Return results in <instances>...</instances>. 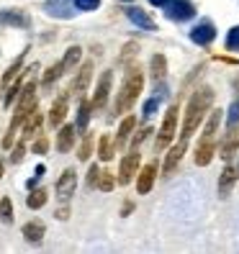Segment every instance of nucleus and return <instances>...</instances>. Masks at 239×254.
<instances>
[{
	"label": "nucleus",
	"mask_w": 239,
	"mask_h": 254,
	"mask_svg": "<svg viewBox=\"0 0 239 254\" xmlns=\"http://www.w3.org/2000/svg\"><path fill=\"white\" fill-rule=\"evenodd\" d=\"M62 74H65V69H62V64H59V62H57V64H52V67H49L47 72H44V77H41V82H44V87H52V85H54V82H57L59 77H62Z\"/></svg>",
	"instance_id": "nucleus-27"
},
{
	"label": "nucleus",
	"mask_w": 239,
	"mask_h": 254,
	"mask_svg": "<svg viewBox=\"0 0 239 254\" xmlns=\"http://www.w3.org/2000/svg\"><path fill=\"white\" fill-rule=\"evenodd\" d=\"M90 154H93V136H90V133H85L82 144L78 149V157H80V162H87V159H90Z\"/></svg>",
	"instance_id": "nucleus-30"
},
{
	"label": "nucleus",
	"mask_w": 239,
	"mask_h": 254,
	"mask_svg": "<svg viewBox=\"0 0 239 254\" xmlns=\"http://www.w3.org/2000/svg\"><path fill=\"white\" fill-rule=\"evenodd\" d=\"M149 72H152V80L155 82H162L167 77V57L165 54H155L149 59Z\"/></svg>",
	"instance_id": "nucleus-19"
},
{
	"label": "nucleus",
	"mask_w": 239,
	"mask_h": 254,
	"mask_svg": "<svg viewBox=\"0 0 239 254\" xmlns=\"http://www.w3.org/2000/svg\"><path fill=\"white\" fill-rule=\"evenodd\" d=\"M124 3H129V0H124Z\"/></svg>",
	"instance_id": "nucleus-43"
},
{
	"label": "nucleus",
	"mask_w": 239,
	"mask_h": 254,
	"mask_svg": "<svg viewBox=\"0 0 239 254\" xmlns=\"http://www.w3.org/2000/svg\"><path fill=\"white\" fill-rule=\"evenodd\" d=\"M227 49L229 52H239V26H234L227 34Z\"/></svg>",
	"instance_id": "nucleus-32"
},
{
	"label": "nucleus",
	"mask_w": 239,
	"mask_h": 254,
	"mask_svg": "<svg viewBox=\"0 0 239 254\" xmlns=\"http://www.w3.org/2000/svg\"><path fill=\"white\" fill-rule=\"evenodd\" d=\"M47 149H49V141L44 139V136H39L34 141V154H47Z\"/></svg>",
	"instance_id": "nucleus-36"
},
{
	"label": "nucleus",
	"mask_w": 239,
	"mask_h": 254,
	"mask_svg": "<svg viewBox=\"0 0 239 254\" xmlns=\"http://www.w3.org/2000/svg\"><path fill=\"white\" fill-rule=\"evenodd\" d=\"M142 87H144V72H142L139 64H131L126 69V77H124L121 87H118V93H116L113 111L116 113H126L134 103H137V98L142 95Z\"/></svg>",
	"instance_id": "nucleus-2"
},
{
	"label": "nucleus",
	"mask_w": 239,
	"mask_h": 254,
	"mask_svg": "<svg viewBox=\"0 0 239 254\" xmlns=\"http://www.w3.org/2000/svg\"><path fill=\"white\" fill-rule=\"evenodd\" d=\"M177 121H180V106L177 103H172V106L167 108L165 118H162V126L157 131V141H155V149L157 152H162V149H167L175 136H177Z\"/></svg>",
	"instance_id": "nucleus-3"
},
{
	"label": "nucleus",
	"mask_w": 239,
	"mask_h": 254,
	"mask_svg": "<svg viewBox=\"0 0 239 254\" xmlns=\"http://www.w3.org/2000/svg\"><path fill=\"white\" fill-rule=\"evenodd\" d=\"M113 185H116V177H113V172H103V170H100L95 188H98V190H103V192H111V190H113Z\"/></svg>",
	"instance_id": "nucleus-29"
},
{
	"label": "nucleus",
	"mask_w": 239,
	"mask_h": 254,
	"mask_svg": "<svg viewBox=\"0 0 239 254\" xmlns=\"http://www.w3.org/2000/svg\"><path fill=\"white\" fill-rule=\"evenodd\" d=\"M21 67H23V57H18L16 62H13V64L5 69V74H3V87H8L13 80L18 77V74H21Z\"/></svg>",
	"instance_id": "nucleus-28"
},
{
	"label": "nucleus",
	"mask_w": 239,
	"mask_h": 254,
	"mask_svg": "<svg viewBox=\"0 0 239 254\" xmlns=\"http://www.w3.org/2000/svg\"><path fill=\"white\" fill-rule=\"evenodd\" d=\"M185 149H188V141H177L172 149H170V152H167V157H165V167H162V175H172L175 172V167H177V164H180V159H183V154H185Z\"/></svg>",
	"instance_id": "nucleus-14"
},
{
	"label": "nucleus",
	"mask_w": 239,
	"mask_h": 254,
	"mask_svg": "<svg viewBox=\"0 0 239 254\" xmlns=\"http://www.w3.org/2000/svg\"><path fill=\"white\" fill-rule=\"evenodd\" d=\"M0 26H18L26 28L28 26V16L23 10H0Z\"/></svg>",
	"instance_id": "nucleus-20"
},
{
	"label": "nucleus",
	"mask_w": 239,
	"mask_h": 254,
	"mask_svg": "<svg viewBox=\"0 0 239 254\" xmlns=\"http://www.w3.org/2000/svg\"><path fill=\"white\" fill-rule=\"evenodd\" d=\"M67 108H70V98H67V95H59V98L52 103V108H49V124H52L54 128H59V126L65 124Z\"/></svg>",
	"instance_id": "nucleus-13"
},
{
	"label": "nucleus",
	"mask_w": 239,
	"mask_h": 254,
	"mask_svg": "<svg viewBox=\"0 0 239 254\" xmlns=\"http://www.w3.org/2000/svg\"><path fill=\"white\" fill-rule=\"evenodd\" d=\"M111 82H113V72H111V69H106V72L100 74V80H98V85H95V93H93V100H90L93 111H100V108L108 103V95H111Z\"/></svg>",
	"instance_id": "nucleus-7"
},
{
	"label": "nucleus",
	"mask_w": 239,
	"mask_h": 254,
	"mask_svg": "<svg viewBox=\"0 0 239 254\" xmlns=\"http://www.w3.org/2000/svg\"><path fill=\"white\" fill-rule=\"evenodd\" d=\"M167 0H149V5H157V8H165Z\"/></svg>",
	"instance_id": "nucleus-41"
},
{
	"label": "nucleus",
	"mask_w": 239,
	"mask_h": 254,
	"mask_svg": "<svg viewBox=\"0 0 239 254\" xmlns=\"http://www.w3.org/2000/svg\"><path fill=\"white\" fill-rule=\"evenodd\" d=\"M139 162H142L139 146H134L129 154H124L121 164H118V183H121V185H129V183L134 180V175L139 172Z\"/></svg>",
	"instance_id": "nucleus-4"
},
{
	"label": "nucleus",
	"mask_w": 239,
	"mask_h": 254,
	"mask_svg": "<svg viewBox=\"0 0 239 254\" xmlns=\"http://www.w3.org/2000/svg\"><path fill=\"white\" fill-rule=\"evenodd\" d=\"M237 149H239V131H237V128H229V136H227V141H224L219 157L229 162V159L237 154Z\"/></svg>",
	"instance_id": "nucleus-22"
},
{
	"label": "nucleus",
	"mask_w": 239,
	"mask_h": 254,
	"mask_svg": "<svg viewBox=\"0 0 239 254\" xmlns=\"http://www.w3.org/2000/svg\"><path fill=\"white\" fill-rule=\"evenodd\" d=\"M75 188H78V172H75L72 167H67L62 175H59V180H57V185H54L57 198H59V200H70V198L75 195Z\"/></svg>",
	"instance_id": "nucleus-8"
},
{
	"label": "nucleus",
	"mask_w": 239,
	"mask_h": 254,
	"mask_svg": "<svg viewBox=\"0 0 239 254\" xmlns=\"http://www.w3.org/2000/svg\"><path fill=\"white\" fill-rule=\"evenodd\" d=\"M165 10H167L170 21L183 23V21H190L193 16H196V3H193V0H167Z\"/></svg>",
	"instance_id": "nucleus-5"
},
{
	"label": "nucleus",
	"mask_w": 239,
	"mask_h": 254,
	"mask_svg": "<svg viewBox=\"0 0 239 254\" xmlns=\"http://www.w3.org/2000/svg\"><path fill=\"white\" fill-rule=\"evenodd\" d=\"M72 3H75L78 10H87V13H90V10H98L100 0H72Z\"/></svg>",
	"instance_id": "nucleus-33"
},
{
	"label": "nucleus",
	"mask_w": 239,
	"mask_h": 254,
	"mask_svg": "<svg viewBox=\"0 0 239 254\" xmlns=\"http://www.w3.org/2000/svg\"><path fill=\"white\" fill-rule=\"evenodd\" d=\"M149 133H152V128H149V126H147V128H142V131L137 133V136H134V146H139V144L149 136Z\"/></svg>",
	"instance_id": "nucleus-39"
},
{
	"label": "nucleus",
	"mask_w": 239,
	"mask_h": 254,
	"mask_svg": "<svg viewBox=\"0 0 239 254\" xmlns=\"http://www.w3.org/2000/svg\"><path fill=\"white\" fill-rule=\"evenodd\" d=\"M98 175H100V167H98V164H93L90 172H87V185H90V188H95V183H98Z\"/></svg>",
	"instance_id": "nucleus-38"
},
{
	"label": "nucleus",
	"mask_w": 239,
	"mask_h": 254,
	"mask_svg": "<svg viewBox=\"0 0 239 254\" xmlns=\"http://www.w3.org/2000/svg\"><path fill=\"white\" fill-rule=\"evenodd\" d=\"M67 216H70V211H67V208H59V211H57V218H59V221H65Z\"/></svg>",
	"instance_id": "nucleus-40"
},
{
	"label": "nucleus",
	"mask_w": 239,
	"mask_h": 254,
	"mask_svg": "<svg viewBox=\"0 0 239 254\" xmlns=\"http://www.w3.org/2000/svg\"><path fill=\"white\" fill-rule=\"evenodd\" d=\"M126 18H129L134 26L144 28V31H157V23L149 18L144 10H139V8H126Z\"/></svg>",
	"instance_id": "nucleus-18"
},
{
	"label": "nucleus",
	"mask_w": 239,
	"mask_h": 254,
	"mask_svg": "<svg viewBox=\"0 0 239 254\" xmlns=\"http://www.w3.org/2000/svg\"><path fill=\"white\" fill-rule=\"evenodd\" d=\"M113 154H116V144H113V139L108 136V133H103L100 141H98V157H100L103 162H111Z\"/></svg>",
	"instance_id": "nucleus-25"
},
{
	"label": "nucleus",
	"mask_w": 239,
	"mask_h": 254,
	"mask_svg": "<svg viewBox=\"0 0 239 254\" xmlns=\"http://www.w3.org/2000/svg\"><path fill=\"white\" fill-rule=\"evenodd\" d=\"M41 124H44V116L39 113V108H34L31 113L26 116V121L21 124V126H23V139L28 141V139L39 136V133H41Z\"/></svg>",
	"instance_id": "nucleus-15"
},
{
	"label": "nucleus",
	"mask_w": 239,
	"mask_h": 254,
	"mask_svg": "<svg viewBox=\"0 0 239 254\" xmlns=\"http://www.w3.org/2000/svg\"><path fill=\"white\" fill-rule=\"evenodd\" d=\"M80 59H82V49H80V47H70V49L65 52V57H62V62H59V64H62L65 72H72L75 67H78Z\"/></svg>",
	"instance_id": "nucleus-24"
},
{
	"label": "nucleus",
	"mask_w": 239,
	"mask_h": 254,
	"mask_svg": "<svg viewBox=\"0 0 239 254\" xmlns=\"http://www.w3.org/2000/svg\"><path fill=\"white\" fill-rule=\"evenodd\" d=\"M44 234H47V226H44L41 221H28L26 226H23V236H26V242L39 244L41 239H44Z\"/></svg>",
	"instance_id": "nucleus-21"
},
{
	"label": "nucleus",
	"mask_w": 239,
	"mask_h": 254,
	"mask_svg": "<svg viewBox=\"0 0 239 254\" xmlns=\"http://www.w3.org/2000/svg\"><path fill=\"white\" fill-rule=\"evenodd\" d=\"M211 106H214V90L211 87H198V90L190 95L188 108L183 113V126H180V139L183 141H188L193 133L198 131V126L203 124V118L211 111Z\"/></svg>",
	"instance_id": "nucleus-1"
},
{
	"label": "nucleus",
	"mask_w": 239,
	"mask_h": 254,
	"mask_svg": "<svg viewBox=\"0 0 239 254\" xmlns=\"http://www.w3.org/2000/svg\"><path fill=\"white\" fill-rule=\"evenodd\" d=\"M75 124H65V126H59V133H57V149L62 154H67L70 149L75 146Z\"/></svg>",
	"instance_id": "nucleus-16"
},
{
	"label": "nucleus",
	"mask_w": 239,
	"mask_h": 254,
	"mask_svg": "<svg viewBox=\"0 0 239 254\" xmlns=\"http://www.w3.org/2000/svg\"><path fill=\"white\" fill-rule=\"evenodd\" d=\"M90 111L93 106L85 98H80V108H78V121H75V131H87V124H90Z\"/></svg>",
	"instance_id": "nucleus-23"
},
{
	"label": "nucleus",
	"mask_w": 239,
	"mask_h": 254,
	"mask_svg": "<svg viewBox=\"0 0 239 254\" xmlns=\"http://www.w3.org/2000/svg\"><path fill=\"white\" fill-rule=\"evenodd\" d=\"M237 180H239V164H227L224 172L219 175V198H229Z\"/></svg>",
	"instance_id": "nucleus-9"
},
{
	"label": "nucleus",
	"mask_w": 239,
	"mask_h": 254,
	"mask_svg": "<svg viewBox=\"0 0 239 254\" xmlns=\"http://www.w3.org/2000/svg\"><path fill=\"white\" fill-rule=\"evenodd\" d=\"M134 128H137V118H134V116H126L124 121H121V126H118V133H116V139H113L116 149H124V146H126V141L131 139Z\"/></svg>",
	"instance_id": "nucleus-17"
},
{
	"label": "nucleus",
	"mask_w": 239,
	"mask_h": 254,
	"mask_svg": "<svg viewBox=\"0 0 239 254\" xmlns=\"http://www.w3.org/2000/svg\"><path fill=\"white\" fill-rule=\"evenodd\" d=\"M90 80H93V62L87 59V62H85L78 72H75V80H72V85H70V93H72L75 98H85Z\"/></svg>",
	"instance_id": "nucleus-6"
},
{
	"label": "nucleus",
	"mask_w": 239,
	"mask_h": 254,
	"mask_svg": "<svg viewBox=\"0 0 239 254\" xmlns=\"http://www.w3.org/2000/svg\"><path fill=\"white\" fill-rule=\"evenodd\" d=\"M216 141H208V139H198V146L196 152H193V159H196L198 167H206V164H211L214 154H216Z\"/></svg>",
	"instance_id": "nucleus-12"
},
{
	"label": "nucleus",
	"mask_w": 239,
	"mask_h": 254,
	"mask_svg": "<svg viewBox=\"0 0 239 254\" xmlns=\"http://www.w3.org/2000/svg\"><path fill=\"white\" fill-rule=\"evenodd\" d=\"M0 218H3V223H13V200L10 198L0 200Z\"/></svg>",
	"instance_id": "nucleus-31"
},
{
	"label": "nucleus",
	"mask_w": 239,
	"mask_h": 254,
	"mask_svg": "<svg viewBox=\"0 0 239 254\" xmlns=\"http://www.w3.org/2000/svg\"><path fill=\"white\" fill-rule=\"evenodd\" d=\"M155 177H157V164L155 162L144 164V167L137 172V192H139V195H147V192L152 190Z\"/></svg>",
	"instance_id": "nucleus-11"
},
{
	"label": "nucleus",
	"mask_w": 239,
	"mask_h": 254,
	"mask_svg": "<svg viewBox=\"0 0 239 254\" xmlns=\"http://www.w3.org/2000/svg\"><path fill=\"white\" fill-rule=\"evenodd\" d=\"M47 198H49V192L44 190V188H36V190L31 188V195L26 198V205L31 208V211H39V208L47 205Z\"/></svg>",
	"instance_id": "nucleus-26"
},
{
	"label": "nucleus",
	"mask_w": 239,
	"mask_h": 254,
	"mask_svg": "<svg viewBox=\"0 0 239 254\" xmlns=\"http://www.w3.org/2000/svg\"><path fill=\"white\" fill-rule=\"evenodd\" d=\"M214 39H216V26H214L211 21H201V23L190 31V41L198 44V47H208Z\"/></svg>",
	"instance_id": "nucleus-10"
},
{
	"label": "nucleus",
	"mask_w": 239,
	"mask_h": 254,
	"mask_svg": "<svg viewBox=\"0 0 239 254\" xmlns=\"http://www.w3.org/2000/svg\"><path fill=\"white\" fill-rule=\"evenodd\" d=\"M0 177H3V159H0Z\"/></svg>",
	"instance_id": "nucleus-42"
},
{
	"label": "nucleus",
	"mask_w": 239,
	"mask_h": 254,
	"mask_svg": "<svg viewBox=\"0 0 239 254\" xmlns=\"http://www.w3.org/2000/svg\"><path fill=\"white\" fill-rule=\"evenodd\" d=\"M157 108H159V100H157V98H149V100L144 103V116H152Z\"/></svg>",
	"instance_id": "nucleus-37"
},
{
	"label": "nucleus",
	"mask_w": 239,
	"mask_h": 254,
	"mask_svg": "<svg viewBox=\"0 0 239 254\" xmlns=\"http://www.w3.org/2000/svg\"><path fill=\"white\" fill-rule=\"evenodd\" d=\"M137 52H139V47H137L134 41H131V44H126V47H124V52H121V57H118V62H121V64H126V62H129V59H131L134 54H137Z\"/></svg>",
	"instance_id": "nucleus-34"
},
{
	"label": "nucleus",
	"mask_w": 239,
	"mask_h": 254,
	"mask_svg": "<svg viewBox=\"0 0 239 254\" xmlns=\"http://www.w3.org/2000/svg\"><path fill=\"white\" fill-rule=\"evenodd\" d=\"M23 154H26V139H21V141L16 144V149H13L10 159H13V162H21V159H23Z\"/></svg>",
	"instance_id": "nucleus-35"
}]
</instances>
